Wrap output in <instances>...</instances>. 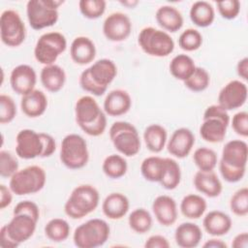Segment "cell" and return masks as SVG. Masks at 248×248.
<instances>
[{
	"mask_svg": "<svg viewBox=\"0 0 248 248\" xmlns=\"http://www.w3.org/2000/svg\"><path fill=\"white\" fill-rule=\"evenodd\" d=\"M98 190L89 184L77 186L64 204L66 215L72 219H81L93 212L99 205Z\"/></svg>",
	"mask_w": 248,
	"mask_h": 248,
	"instance_id": "cell-1",
	"label": "cell"
},
{
	"mask_svg": "<svg viewBox=\"0 0 248 248\" xmlns=\"http://www.w3.org/2000/svg\"><path fill=\"white\" fill-rule=\"evenodd\" d=\"M109 233L110 228L105 220L93 218L76 228L73 241L78 248H96L107 242Z\"/></svg>",
	"mask_w": 248,
	"mask_h": 248,
	"instance_id": "cell-2",
	"label": "cell"
},
{
	"mask_svg": "<svg viewBox=\"0 0 248 248\" xmlns=\"http://www.w3.org/2000/svg\"><path fill=\"white\" fill-rule=\"evenodd\" d=\"M62 0H29L26 4V15L29 25L34 30L53 26L58 18V8Z\"/></svg>",
	"mask_w": 248,
	"mask_h": 248,
	"instance_id": "cell-3",
	"label": "cell"
},
{
	"mask_svg": "<svg viewBox=\"0 0 248 248\" xmlns=\"http://www.w3.org/2000/svg\"><path fill=\"white\" fill-rule=\"evenodd\" d=\"M46 173L40 166H28L18 170L11 178L9 187L16 196H25L40 192L46 185Z\"/></svg>",
	"mask_w": 248,
	"mask_h": 248,
	"instance_id": "cell-4",
	"label": "cell"
},
{
	"mask_svg": "<svg viewBox=\"0 0 248 248\" xmlns=\"http://www.w3.org/2000/svg\"><path fill=\"white\" fill-rule=\"evenodd\" d=\"M109 139L122 155L133 157L140 150V139L137 128L127 121H116L109 128Z\"/></svg>",
	"mask_w": 248,
	"mask_h": 248,
	"instance_id": "cell-5",
	"label": "cell"
},
{
	"mask_svg": "<svg viewBox=\"0 0 248 248\" xmlns=\"http://www.w3.org/2000/svg\"><path fill=\"white\" fill-rule=\"evenodd\" d=\"M138 43L144 53L154 57L169 56L174 49V42L170 35L152 26L141 29L138 36Z\"/></svg>",
	"mask_w": 248,
	"mask_h": 248,
	"instance_id": "cell-6",
	"label": "cell"
},
{
	"mask_svg": "<svg viewBox=\"0 0 248 248\" xmlns=\"http://www.w3.org/2000/svg\"><path fill=\"white\" fill-rule=\"evenodd\" d=\"M89 160L86 140L78 134H69L62 140L60 161L70 170H79L85 167Z\"/></svg>",
	"mask_w": 248,
	"mask_h": 248,
	"instance_id": "cell-7",
	"label": "cell"
},
{
	"mask_svg": "<svg viewBox=\"0 0 248 248\" xmlns=\"http://www.w3.org/2000/svg\"><path fill=\"white\" fill-rule=\"evenodd\" d=\"M66 48L67 40L62 33L46 32L38 39L34 47V56L39 63L45 66L52 65Z\"/></svg>",
	"mask_w": 248,
	"mask_h": 248,
	"instance_id": "cell-8",
	"label": "cell"
},
{
	"mask_svg": "<svg viewBox=\"0 0 248 248\" xmlns=\"http://www.w3.org/2000/svg\"><path fill=\"white\" fill-rule=\"evenodd\" d=\"M26 28L19 14L14 10H5L0 16V38L4 45L16 47L25 40Z\"/></svg>",
	"mask_w": 248,
	"mask_h": 248,
	"instance_id": "cell-9",
	"label": "cell"
},
{
	"mask_svg": "<svg viewBox=\"0 0 248 248\" xmlns=\"http://www.w3.org/2000/svg\"><path fill=\"white\" fill-rule=\"evenodd\" d=\"M248 95L246 83L232 79L222 87L218 94V105L227 111L242 107Z\"/></svg>",
	"mask_w": 248,
	"mask_h": 248,
	"instance_id": "cell-10",
	"label": "cell"
},
{
	"mask_svg": "<svg viewBox=\"0 0 248 248\" xmlns=\"http://www.w3.org/2000/svg\"><path fill=\"white\" fill-rule=\"evenodd\" d=\"M16 153L24 160L41 157L43 153V141L40 133L31 129L20 130L16 137Z\"/></svg>",
	"mask_w": 248,
	"mask_h": 248,
	"instance_id": "cell-11",
	"label": "cell"
},
{
	"mask_svg": "<svg viewBox=\"0 0 248 248\" xmlns=\"http://www.w3.org/2000/svg\"><path fill=\"white\" fill-rule=\"evenodd\" d=\"M132 22L130 17L120 12L108 15L103 23V34L110 42L125 41L131 34Z\"/></svg>",
	"mask_w": 248,
	"mask_h": 248,
	"instance_id": "cell-12",
	"label": "cell"
},
{
	"mask_svg": "<svg viewBox=\"0 0 248 248\" xmlns=\"http://www.w3.org/2000/svg\"><path fill=\"white\" fill-rule=\"evenodd\" d=\"M13 215L11 221L5 226L10 237L16 243L21 244L33 236L38 221L24 213Z\"/></svg>",
	"mask_w": 248,
	"mask_h": 248,
	"instance_id": "cell-13",
	"label": "cell"
},
{
	"mask_svg": "<svg viewBox=\"0 0 248 248\" xmlns=\"http://www.w3.org/2000/svg\"><path fill=\"white\" fill-rule=\"evenodd\" d=\"M37 74L35 70L27 65L20 64L15 67L10 75V84L12 89L18 95L24 96L35 89Z\"/></svg>",
	"mask_w": 248,
	"mask_h": 248,
	"instance_id": "cell-14",
	"label": "cell"
},
{
	"mask_svg": "<svg viewBox=\"0 0 248 248\" xmlns=\"http://www.w3.org/2000/svg\"><path fill=\"white\" fill-rule=\"evenodd\" d=\"M247 157V143L241 140H232L224 145L220 162L233 169H246Z\"/></svg>",
	"mask_w": 248,
	"mask_h": 248,
	"instance_id": "cell-15",
	"label": "cell"
},
{
	"mask_svg": "<svg viewBox=\"0 0 248 248\" xmlns=\"http://www.w3.org/2000/svg\"><path fill=\"white\" fill-rule=\"evenodd\" d=\"M103 113L97 101L91 96H82L76 102L75 117L80 129L97 121Z\"/></svg>",
	"mask_w": 248,
	"mask_h": 248,
	"instance_id": "cell-16",
	"label": "cell"
},
{
	"mask_svg": "<svg viewBox=\"0 0 248 248\" xmlns=\"http://www.w3.org/2000/svg\"><path fill=\"white\" fill-rule=\"evenodd\" d=\"M195 144V136L188 128H178L170 136L167 149L169 153L178 159L187 157Z\"/></svg>",
	"mask_w": 248,
	"mask_h": 248,
	"instance_id": "cell-17",
	"label": "cell"
},
{
	"mask_svg": "<svg viewBox=\"0 0 248 248\" xmlns=\"http://www.w3.org/2000/svg\"><path fill=\"white\" fill-rule=\"evenodd\" d=\"M152 211L157 222L164 227H170L177 220V204L170 196L156 197L152 202Z\"/></svg>",
	"mask_w": 248,
	"mask_h": 248,
	"instance_id": "cell-18",
	"label": "cell"
},
{
	"mask_svg": "<svg viewBox=\"0 0 248 248\" xmlns=\"http://www.w3.org/2000/svg\"><path fill=\"white\" fill-rule=\"evenodd\" d=\"M132 106L130 94L122 89H114L108 93L104 100V111L106 114L116 117L127 113Z\"/></svg>",
	"mask_w": 248,
	"mask_h": 248,
	"instance_id": "cell-19",
	"label": "cell"
},
{
	"mask_svg": "<svg viewBox=\"0 0 248 248\" xmlns=\"http://www.w3.org/2000/svg\"><path fill=\"white\" fill-rule=\"evenodd\" d=\"M89 76L99 86L108 89L117 75L115 63L108 58L99 59L87 68Z\"/></svg>",
	"mask_w": 248,
	"mask_h": 248,
	"instance_id": "cell-20",
	"label": "cell"
},
{
	"mask_svg": "<svg viewBox=\"0 0 248 248\" xmlns=\"http://www.w3.org/2000/svg\"><path fill=\"white\" fill-rule=\"evenodd\" d=\"M70 56L78 65L90 64L96 56L95 44L88 37L78 36L71 44Z\"/></svg>",
	"mask_w": 248,
	"mask_h": 248,
	"instance_id": "cell-21",
	"label": "cell"
},
{
	"mask_svg": "<svg viewBox=\"0 0 248 248\" xmlns=\"http://www.w3.org/2000/svg\"><path fill=\"white\" fill-rule=\"evenodd\" d=\"M231 217L221 210L209 211L202 220L204 231L212 236H222L227 234L232 229Z\"/></svg>",
	"mask_w": 248,
	"mask_h": 248,
	"instance_id": "cell-22",
	"label": "cell"
},
{
	"mask_svg": "<svg viewBox=\"0 0 248 248\" xmlns=\"http://www.w3.org/2000/svg\"><path fill=\"white\" fill-rule=\"evenodd\" d=\"M130 208V202L128 198L118 192L108 194L103 203L102 210L106 217L111 220H119L123 218Z\"/></svg>",
	"mask_w": 248,
	"mask_h": 248,
	"instance_id": "cell-23",
	"label": "cell"
},
{
	"mask_svg": "<svg viewBox=\"0 0 248 248\" xmlns=\"http://www.w3.org/2000/svg\"><path fill=\"white\" fill-rule=\"evenodd\" d=\"M47 108V98L46 94L38 89L22 96L20 100V108L22 112L30 117L36 118L43 115Z\"/></svg>",
	"mask_w": 248,
	"mask_h": 248,
	"instance_id": "cell-24",
	"label": "cell"
},
{
	"mask_svg": "<svg viewBox=\"0 0 248 248\" xmlns=\"http://www.w3.org/2000/svg\"><path fill=\"white\" fill-rule=\"evenodd\" d=\"M193 182L195 188L208 198H216L223 191L222 182L213 171H197Z\"/></svg>",
	"mask_w": 248,
	"mask_h": 248,
	"instance_id": "cell-25",
	"label": "cell"
},
{
	"mask_svg": "<svg viewBox=\"0 0 248 248\" xmlns=\"http://www.w3.org/2000/svg\"><path fill=\"white\" fill-rule=\"evenodd\" d=\"M202 238L201 228L192 222H185L175 229V243L181 248L197 247Z\"/></svg>",
	"mask_w": 248,
	"mask_h": 248,
	"instance_id": "cell-26",
	"label": "cell"
},
{
	"mask_svg": "<svg viewBox=\"0 0 248 248\" xmlns=\"http://www.w3.org/2000/svg\"><path fill=\"white\" fill-rule=\"evenodd\" d=\"M155 18L164 31L171 33L180 30L184 22L182 14L176 8L170 5H164L158 8L155 14Z\"/></svg>",
	"mask_w": 248,
	"mask_h": 248,
	"instance_id": "cell-27",
	"label": "cell"
},
{
	"mask_svg": "<svg viewBox=\"0 0 248 248\" xmlns=\"http://www.w3.org/2000/svg\"><path fill=\"white\" fill-rule=\"evenodd\" d=\"M43 86L51 93L60 91L66 82V73L62 67L56 64L45 66L40 73Z\"/></svg>",
	"mask_w": 248,
	"mask_h": 248,
	"instance_id": "cell-28",
	"label": "cell"
},
{
	"mask_svg": "<svg viewBox=\"0 0 248 248\" xmlns=\"http://www.w3.org/2000/svg\"><path fill=\"white\" fill-rule=\"evenodd\" d=\"M229 124L219 118L202 119L200 135L202 140L210 143H218L225 140Z\"/></svg>",
	"mask_w": 248,
	"mask_h": 248,
	"instance_id": "cell-29",
	"label": "cell"
},
{
	"mask_svg": "<svg viewBox=\"0 0 248 248\" xmlns=\"http://www.w3.org/2000/svg\"><path fill=\"white\" fill-rule=\"evenodd\" d=\"M167 130L160 124H151L143 132V140L147 149L153 153L161 152L167 143Z\"/></svg>",
	"mask_w": 248,
	"mask_h": 248,
	"instance_id": "cell-30",
	"label": "cell"
},
{
	"mask_svg": "<svg viewBox=\"0 0 248 248\" xmlns=\"http://www.w3.org/2000/svg\"><path fill=\"white\" fill-rule=\"evenodd\" d=\"M189 15L192 22L202 28L210 26L215 18L214 8L206 1H197L193 3Z\"/></svg>",
	"mask_w": 248,
	"mask_h": 248,
	"instance_id": "cell-31",
	"label": "cell"
},
{
	"mask_svg": "<svg viewBox=\"0 0 248 248\" xmlns=\"http://www.w3.org/2000/svg\"><path fill=\"white\" fill-rule=\"evenodd\" d=\"M207 207L206 201L200 195L189 194L186 195L180 202V211L188 219L201 218Z\"/></svg>",
	"mask_w": 248,
	"mask_h": 248,
	"instance_id": "cell-32",
	"label": "cell"
},
{
	"mask_svg": "<svg viewBox=\"0 0 248 248\" xmlns=\"http://www.w3.org/2000/svg\"><path fill=\"white\" fill-rule=\"evenodd\" d=\"M196 65L192 57L187 54L181 53L175 55L169 65L170 73L178 80H186L195 71Z\"/></svg>",
	"mask_w": 248,
	"mask_h": 248,
	"instance_id": "cell-33",
	"label": "cell"
},
{
	"mask_svg": "<svg viewBox=\"0 0 248 248\" xmlns=\"http://www.w3.org/2000/svg\"><path fill=\"white\" fill-rule=\"evenodd\" d=\"M166 167V158L159 156H149L140 165V172L145 180L150 182H160Z\"/></svg>",
	"mask_w": 248,
	"mask_h": 248,
	"instance_id": "cell-34",
	"label": "cell"
},
{
	"mask_svg": "<svg viewBox=\"0 0 248 248\" xmlns=\"http://www.w3.org/2000/svg\"><path fill=\"white\" fill-rule=\"evenodd\" d=\"M102 170L104 173L111 178V179H118L124 176L128 170L127 161L118 154H111L105 158Z\"/></svg>",
	"mask_w": 248,
	"mask_h": 248,
	"instance_id": "cell-35",
	"label": "cell"
},
{
	"mask_svg": "<svg viewBox=\"0 0 248 248\" xmlns=\"http://www.w3.org/2000/svg\"><path fill=\"white\" fill-rule=\"evenodd\" d=\"M46 236L53 242L65 241L71 232L69 223L62 218H53L49 220L45 226Z\"/></svg>",
	"mask_w": 248,
	"mask_h": 248,
	"instance_id": "cell-36",
	"label": "cell"
},
{
	"mask_svg": "<svg viewBox=\"0 0 248 248\" xmlns=\"http://www.w3.org/2000/svg\"><path fill=\"white\" fill-rule=\"evenodd\" d=\"M128 224L132 231L137 233H145L150 231L153 219L145 208H137L133 210L128 217Z\"/></svg>",
	"mask_w": 248,
	"mask_h": 248,
	"instance_id": "cell-37",
	"label": "cell"
},
{
	"mask_svg": "<svg viewBox=\"0 0 248 248\" xmlns=\"http://www.w3.org/2000/svg\"><path fill=\"white\" fill-rule=\"evenodd\" d=\"M180 181H181L180 166L175 160L171 158H166L165 170H164L162 179L159 183L166 190H173L180 184Z\"/></svg>",
	"mask_w": 248,
	"mask_h": 248,
	"instance_id": "cell-38",
	"label": "cell"
},
{
	"mask_svg": "<svg viewBox=\"0 0 248 248\" xmlns=\"http://www.w3.org/2000/svg\"><path fill=\"white\" fill-rule=\"evenodd\" d=\"M193 161L202 171H213L218 163L216 152L208 147H199L194 151Z\"/></svg>",
	"mask_w": 248,
	"mask_h": 248,
	"instance_id": "cell-39",
	"label": "cell"
},
{
	"mask_svg": "<svg viewBox=\"0 0 248 248\" xmlns=\"http://www.w3.org/2000/svg\"><path fill=\"white\" fill-rule=\"evenodd\" d=\"M186 88L193 92L204 91L210 83V76L208 72L202 67H196L194 73L183 81Z\"/></svg>",
	"mask_w": 248,
	"mask_h": 248,
	"instance_id": "cell-40",
	"label": "cell"
},
{
	"mask_svg": "<svg viewBox=\"0 0 248 248\" xmlns=\"http://www.w3.org/2000/svg\"><path fill=\"white\" fill-rule=\"evenodd\" d=\"M202 45V36L200 31L194 28L184 30L178 38V46L185 51H195Z\"/></svg>",
	"mask_w": 248,
	"mask_h": 248,
	"instance_id": "cell-41",
	"label": "cell"
},
{
	"mask_svg": "<svg viewBox=\"0 0 248 248\" xmlns=\"http://www.w3.org/2000/svg\"><path fill=\"white\" fill-rule=\"evenodd\" d=\"M107 2L105 0H80L78 8L81 15L88 19H97L106 11Z\"/></svg>",
	"mask_w": 248,
	"mask_h": 248,
	"instance_id": "cell-42",
	"label": "cell"
},
{
	"mask_svg": "<svg viewBox=\"0 0 248 248\" xmlns=\"http://www.w3.org/2000/svg\"><path fill=\"white\" fill-rule=\"evenodd\" d=\"M231 211L236 216H246L248 214V188L238 189L230 200Z\"/></svg>",
	"mask_w": 248,
	"mask_h": 248,
	"instance_id": "cell-43",
	"label": "cell"
},
{
	"mask_svg": "<svg viewBox=\"0 0 248 248\" xmlns=\"http://www.w3.org/2000/svg\"><path fill=\"white\" fill-rule=\"evenodd\" d=\"M18 170V161L13 153L7 150L0 151V175L11 178Z\"/></svg>",
	"mask_w": 248,
	"mask_h": 248,
	"instance_id": "cell-44",
	"label": "cell"
},
{
	"mask_svg": "<svg viewBox=\"0 0 248 248\" xmlns=\"http://www.w3.org/2000/svg\"><path fill=\"white\" fill-rule=\"evenodd\" d=\"M16 115V105L14 99L6 94L0 95V123L8 124Z\"/></svg>",
	"mask_w": 248,
	"mask_h": 248,
	"instance_id": "cell-45",
	"label": "cell"
},
{
	"mask_svg": "<svg viewBox=\"0 0 248 248\" xmlns=\"http://www.w3.org/2000/svg\"><path fill=\"white\" fill-rule=\"evenodd\" d=\"M217 10L223 18L234 19L240 12V2L238 0L218 1Z\"/></svg>",
	"mask_w": 248,
	"mask_h": 248,
	"instance_id": "cell-46",
	"label": "cell"
},
{
	"mask_svg": "<svg viewBox=\"0 0 248 248\" xmlns=\"http://www.w3.org/2000/svg\"><path fill=\"white\" fill-rule=\"evenodd\" d=\"M78 82H79L80 87L84 91H86V92H88V93H90L94 96H102L107 91L106 88H103V87L99 86L97 83H95V81L89 76V73H88L87 69H85L81 72V74L79 76Z\"/></svg>",
	"mask_w": 248,
	"mask_h": 248,
	"instance_id": "cell-47",
	"label": "cell"
},
{
	"mask_svg": "<svg viewBox=\"0 0 248 248\" xmlns=\"http://www.w3.org/2000/svg\"><path fill=\"white\" fill-rule=\"evenodd\" d=\"M232 127L235 134L242 138L248 137V113L246 111L236 112L232 119Z\"/></svg>",
	"mask_w": 248,
	"mask_h": 248,
	"instance_id": "cell-48",
	"label": "cell"
},
{
	"mask_svg": "<svg viewBox=\"0 0 248 248\" xmlns=\"http://www.w3.org/2000/svg\"><path fill=\"white\" fill-rule=\"evenodd\" d=\"M219 170L225 181L229 183H235L244 177L246 169H233L219 162Z\"/></svg>",
	"mask_w": 248,
	"mask_h": 248,
	"instance_id": "cell-49",
	"label": "cell"
},
{
	"mask_svg": "<svg viewBox=\"0 0 248 248\" xmlns=\"http://www.w3.org/2000/svg\"><path fill=\"white\" fill-rule=\"evenodd\" d=\"M24 213L27 215H30L35 220L39 221L40 219V209L39 206L31 201H21L15 206L13 210V214H19Z\"/></svg>",
	"mask_w": 248,
	"mask_h": 248,
	"instance_id": "cell-50",
	"label": "cell"
},
{
	"mask_svg": "<svg viewBox=\"0 0 248 248\" xmlns=\"http://www.w3.org/2000/svg\"><path fill=\"white\" fill-rule=\"evenodd\" d=\"M207 118H219L228 124H230L231 122V118L228 111L221 108L219 105H211L206 108V109L203 112L202 119Z\"/></svg>",
	"mask_w": 248,
	"mask_h": 248,
	"instance_id": "cell-51",
	"label": "cell"
},
{
	"mask_svg": "<svg viewBox=\"0 0 248 248\" xmlns=\"http://www.w3.org/2000/svg\"><path fill=\"white\" fill-rule=\"evenodd\" d=\"M40 135H41L42 141H43V146H44L41 158L49 157L56 150L55 140L53 139L52 136H50L49 134H46V133H40Z\"/></svg>",
	"mask_w": 248,
	"mask_h": 248,
	"instance_id": "cell-52",
	"label": "cell"
},
{
	"mask_svg": "<svg viewBox=\"0 0 248 248\" xmlns=\"http://www.w3.org/2000/svg\"><path fill=\"white\" fill-rule=\"evenodd\" d=\"M144 247L145 248H169L170 242L165 236L161 234H153L146 239L144 243Z\"/></svg>",
	"mask_w": 248,
	"mask_h": 248,
	"instance_id": "cell-53",
	"label": "cell"
},
{
	"mask_svg": "<svg viewBox=\"0 0 248 248\" xmlns=\"http://www.w3.org/2000/svg\"><path fill=\"white\" fill-rule=\"evenodd\" d=\"M10 187H7L5 184L0 185V208L4 209L12 203L13 195Z\"/></svg>",
	"mask_w": 248,
	"mask_h": 248,
	"instance_id": "cell-54",
	"label": "cell"
},
{
	"mask_svg": "<svg viewBox=\"0 0 248 248\" xmlns=\"http://www.w3.org/2000/svg\"><path fill=\"white\" fill-rule=\"evenodd\" d=\"M0 246L2 248H16L19 246L18 243H16L10 237L5 225L2 226V228L0 229Z\"/></svg>",
	"mask_w": 248,
	"mask_h": 248,
	"instance_id": "cell-55",
	"label": "cell"
},
{
	"mask_svg": "<svg viewBox=\"0 0 248 248\" xmlns=\"http://www.w3.org/2000/svg\"><path fill=\"white\" fill-rule=\"evenodd\" d=\"M248 246V233L246 232H239L236 234L232 242V247L233 248H247Z\"/></svg>",
	"mask_w": 248,
	"mask_h": 248,
	"instance_id": "cell-56",
	"label": "cell"
},
{
	"mask_svg": "<svg viewBox=\"0 0 248 248\" xmlns=\"http://www.w3.org/2000/svg\"><path fill=\"white\" fill-rule=\"evenodd\" d=\"M236 73L240 78L244 80L248 79V58L247 57H244L238 61L236 65Z\"/></svg>",
	"mask_w": 248,
	"mask_h": 248,
	"instance_id": "cell-57",
	"label": "cell"
},
{
	"mask_svg": "<svg viewBox=\"0 0 248 248\" xmlns=\"http://www.w3.org/2000/svg\"><path fill=\"white\" fill-rule=\"evenodd\" d=\"M204 248H227L226 242H224L222 239L218 238H211L206 240L203 245Z\"/></svg>",
	"mask_w": 248,
	"mask_h": 248,
	"instance_id": "cell-58",
	"label": "cell"
},
{
	"mask_svg": "<svg viewBox=\"0 0 248 248\" xmlns=\"http://www.w3.org/2000/svg\"><path fill=\"white\" fill-rule=\"evenodd\" d=\"M119 3L127 8H135L138 4H139V1L137 0H125V1H119Z\"/></svg>",
	"mask_w": 248,
	"mask_h": 248,
	"instance_id": "cell-59",
	"label": "cell"
}]
</instances>
